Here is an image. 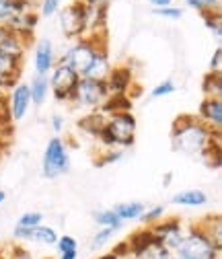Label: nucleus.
Segmentation results:
<instances>
[{
    "mask_svg": "<svg viewBox=\"0 0 222 259\" xmlns=\"http://www.w3.org/2000/svg\"><path fill=\"white\" fill-rule=\"evenodd\" d=\"M214 134L196 115H179L171 125V146L187 156H204Z\"/></svg>",
    "mask_w": 222,
    "mask_h": 259,
    "instance_id": "nucleus-1",
    "label": "nucleus"
},
{
    "mask_svg": "<svg viewBox=\"0 0 222 259\" xmlns=\"http://www.w3.org/2000/svg\"><path fill=\"white\" fill-rule=\"evenodd\" d=\"M136 132H138V121L132 111L123 113H113L107 115L105 125L99 134V142L103 148H130L136 142Z\"/></svg>",
    "mask_w": 222,
    "mask_h": 259,
    "instance_id": "nucleus-2",
    "label": "nucleus"
},
{
    "mask_svg": "<svg viewBox=\"0 0 222 259\" xmlns=\"http://www.w3.org/2000/svg\"><path fill=\"white\" fill-rule=\"evenodd\" d=\"M222 249H218L212 239L204 233V229L196 222L185 229L183 241L173 251L175 259H220Z\"/></svg>",
    "mask_w": 222,
    "mask_h": 259,
    "instance_id": "nucleus-3",
    "label": "nucleus"
},
{
    "mask_svg": "<svg viewBox=\"0 0 222 259\" xmlns=\"http://www.w3.org/2000/svg\"><path fill=\"white\" fill-rule=\"evenodd\" d=\"M101 44H107L105 35H82L78 39H74L62 56L56 60V64H64V66H70L72 70L78 72V76H82L88 68V64L97 52V48Z\"/></svg>",
    "mask_w": 222,
    "mask_h": 259,
    "instance_id": "nucleus-4",
    "label": "nucleus"
},
{
    "mask_svg": "<svg viewBox=\"0 0 222 259\" xmlns=\"http://www.w3.org/2000/svg\"><path fill=\"white\" fill-rule=\"evenodd\" d=\"M70 171V154H68V144L60 136H54L48 140V146L43 150L41 158V175L50 181L66 175Z\"/></svg>",
    "mask_w": 222,
    "mask_h": 259,
    "instance_id": "nucleus-5",
    "label": "nucleus"
},
{
    "mask_svg": "<svg viewBox=\"0 0 222 259\" xmlns=\"http://www.w3.org/2000/svg\"><path fill=\"white\" fill-rule=\"evenodd\" d=\"M48 80H50V95L58 103H68L72 105V99H74V93H76V87H78V72L72 70L70 66H64V64H56L52 68V72L48 74Z\"/></svg>",
    "mask_w": 222,
    "mask_h": 259,
    "instance_id": "nucleus-6",
    "label": "nucleus"
},
{
    "mask_svg": "<svg viewBox=\"0 0 222 259\" xmlns=\"http://www.w3.org/2000/svg\"><path fill=\"white\" fill-rule=\"evenodd\" d=\"M58 23L64 37L72 41L86 35V5L82 0H72L70 5L58 11Z\"/></svg>",
    "mask_w": 222,
    "mask_h": 259,
    "instance_id": "nucleus-7",
    "label": "nucleus"
},
{
    "mask_svg": "<svg viewBox=\"0 0 222 259\" xmlns=\"http://www.w3.org/2000/svg\"><path fill=\"white\" fill-rule=\"evenodd\" d=\"M107 97H109V91H107L105 80H93V78H82L80 76L76 93H74V99H72V107L95 111L105 103Z\"/></svg>",
    "mask_w": 222,
    "mask_h": 259,
    "instance_id": "nucleus-8",
    "label": "nucleus"
},
{
    "mask_svg": "<svg viewBox=\"0 0 222 259\" xmlns=\"http://www.w3.org/2000/svg\"><path fill=\"white\" fill-rule=\"evenodd\" d=\"M150 231H152V235L156 237L158 243L173 253L179 247V243L183 241L185 226H183V222L179 218H163L161 222L152 224Z\"/></svg>",
    "mask_w": 222,
    "mask_h": 259,
    "instance_id": "nucleus-9",
    "label": "nucleus"
},
{
    "mask_svg": "<svg viewBox=\"0 0 222 259\" xmlns=\"http://www.w3.org/2000/svg\"><path fill=\"white\" fill-rule=\"evenodd\" d=\"M31 107V95L29 87L25 82H15L7 91V109L11 115V121H21Z\"/></svg>",
    "mask_w": 222,
    "mask_h": 259,
    "instance_id": "nucleus-10",
    "label": "nucleus"
},
{
    "mask_svg": "<svg viewBox=\"0 0 222 259\" xmlns=\"http://www.w3.org/2000/svg\"><path fill=\"white\" fill-rule=\"evenodd\" d=\"M58 233L56 229L48 224H39V226H33V229H25V226H17L13 231V239L19 241V243H35V245H41V247H52L56 245L58 241Z\"/></svg>",
    "mask_w": 222,
    "mask_h": 259,
    "instance_id": "nucleus-11",
    "label": "nucleus"
},
{
    "mask_svg": "<svg viewBox=\"0 0 222 259\" xmlns=\"http://www.w3.org/2000/svg\"><path fill=\"white\" fill-rule=\"evenodd\" d=\"M196 117L210 127L212 132H220L222 130V99H212V97H204Z\"/></svg>",
    "mask_w": 222,
    "mask_h": 259,
    "instance_id": "nucleus-12",
    "label": "nucleus"
},
{
    "mask_svg": "<svg viewBox=\"0 0 222 259\" xmlns=\"http://www.w3.org/2000/svg\"><path fill=\"white\" fill-rule=\"evenodd\" d=\"M33 66H35V74L37 76H48L52 72V68L56 66V52H54V44L52 39L43 37L35 44L33 50Z\"/></svg>",
    "mask_w": 222,
    "mask_h": 259,
    "instance_id": "nucleus-13",
    "label": "nucleus"
},
{
    "mask_svg": "<svg viewBox=\"0 0 222 259\" xmlns=\"http://www.w3.org/2000/svg\"><path fill=\"white\" fill-rule=\"evenodd\" d=\"M109 95H130L134 84V70L130 66H113L105 78Z\"/></svg>",
    "mask_w": 222,
    "mask_h": 259,
    "instance_id": "nucleus-14",
    "label": "nucleus"
},
{
    "mask_svg": "<svg viewBox=\"0 0 222 259\" xmlns=\"http://www.w3.org/2000/svg\"><path fill=\"white\" fill-rule=\"evenodd\" d=\"M113 64H111V58H109V50H107V44H101L95 52L91 64L86 72L82 74V78H93V80H105L107 74L111 72Z\"/></svg>",
    "mask_w": 222,
    "mask_h": 259,
    "instance_id": "nucleus-15",
    "label": "nucleus"
},
{
    "mask_svg": "<svg viewBox=\"0 0 222 259\" xmlns=\"http://www.w3.org/2000/svg\"><path fill=\"white\" fill-rule=\"evenodd\" d=\"M37 21H39V15H35L33 11L21 13V15H15V17L9 21L7 29L13 31V33H17V35H21V37H25V39L33 41V31H35V27H37Z\"/></svg>",
    "mask_w": 222,
    "mask_h": 259,
    "instance_id": "nucleus-16",
    "label": "nucleus"
},
{
    "mask_svg": "<svg viewBox=\"0 0 222 259\" xmlns=\"http://www.w3.org/2000/svg\"><path fill=\"white\" fill-rule=\"evenodd\" d=\"M171 202L175 206H183V208H204L210 202V198L204 189H183V191L175 193Z\"/></svg>",
    "mask_w": 222,
    "mask_h": 259,
    "instance_id": "nucleus-17",
    "label": "nucleus"
},
{
    "mask_svg": "<svg viewBox=\"0 0 222 259\" xmlns=\"http://www.w3.org/2000/svg\"><path fill=\"white\" fill-rule=\"evenodd\" d=\"M105 119H107V115H103L99 109H95V111H91V113H84V115L76 121V125H78V130H80L82 134H86V136H91V138H99L101 130H103V125H105Z\"/></svg>",
    "mask_w": 222,
    "mask_h": 259,
    "instance_id": "nucleus-18",
    "label": "nucleus"
},
{
    "mask_svg": "<svg viewBox=\"0 0 222 259\" xmlns=\"http://www.w3.org/2000/svg\"><path fill=\"white\" fill-rule=\"evenodd\" d=\"M33 11V3L31 0H0V25H9V21L15 15Z\"/></svg>",
    "mask_w": 222,
    "mask_h": 259,
    "instance_id": "nucleus-19",
    "label": "nucleus"
},
{
    "mask_svg": "<svg viewBox=\"0 0 222 259\" xmlns=\"http://www.w3.org/2000/svg\"><path fill=\"white\" fill-rule=\"evenodd\" d=\"M29 44H31V39H25V37L13 33V31H9V35H7L3 41H0V52H5V54L13 56V58H17V60H23V58H25V52H27V48H29Z\"/></svg>",
    "mask_w": 222,
    "mask_h": 259,
    "instance_id": "nucleus-20",
    "label": "nucleus"
},
{
    "mask_svg": "<svg viewBox=\"0 0 222 259\" xmlns=\"http://www.w3.org/2000/svg\"><path fill=\"white\" fill-rule=\"evenodd\" d=\"M130 259H173V253L167 247H163L161 243L156 241V237H154L148 245H144L142 249L134 251L130 255Z\"/></svg>",
    "mask_w": 222,
    "mask_h": 259,
    "instance_id": "nucleus-21",
    "label": "nucleus"
},
{
    "mask_svg": "<svg viewBox=\"0 0 222 259\" xmlns=\"http://www.w3.org/2000/svg\"><path fill=\"white\" fill-rule=\"evenodd\" d=\"M103 115H113V113H123L132 111V97L130 95H109L105 103L99 107Z\"/></svg>",
    "mask_w": 222,
    "mask_h": 259,
    "instance_id": "nucleus-22",
    "label": "nucleus"
},
{
    "mask_svg": "<svg viewBox=\"0 0 222 259\" xmlns=\"http://www.w3.org/2000/svg\"><path fill=\"white\" fill-rule=\"evenodd\" d=\"M198 224L204 229V233L212 239V243L218 249H222V218H220V214H208Z\"/></svg>",
    "mask_w": 222,
    "mask_h": 259,
    "instance_id": "nucleus-23",
    "label": "nucleus"
},
{
    "mask_svg": "<svg viewBox=\"0 0 222 259\" xmlns=\"http://www.w3.org/2000/svg\"><path fill=\"white\" fill-rule=\"evenodd\" d=\"M23 70V60H17L5 52H0V78L15 82Z\"/></svg>",
    "mask_w": 222,
    "mask_h": 259,
    "instance_id": "nucleus-24",
    "label": "nucleus"
},
{
    "mask_svg": "<svg viewBox=\"0 0 222 259\" xmlns=\"http://www.w3.org/2000/svg\"><path fill=\"white\" fill-rule=\"evenodd\" d=\"M146 206L142 202H121L117 206H113V212L119 216V220L125 224V222H134V220H140V216L144 214Z\"/></svg>",
    "mask_w": 222,
    "mask_h": 259,
    "instance_id": "nucleus-25",
    "label": "nucleus"
},
{
    "mask_svg": "<svg viewBox=\"0 0 222 259\" xmlns=\"http://www.w3.org/2000/svg\"><path fill=\"white\" fill-rule=\"evenodd\" d=\"M29 87V95H31V105H43L50 97V80L48 76H35L31 80Z\"/></svg>",
    "mask_w": 222,
    "mask_h": 259,
    "instance_id": "nucleus-26",
    "label": "nucleus"
},
{
    "mask_svg": "<svg viewBox=\"0 0 222 259\" xmlns=\"http://www.w3.org/2000/svg\"><path fill=\"white\" fill-rule=\"evenodd\" d=\"M204 97L212 99H222V72H208L202 80Z\"/></svg>",
    "mask_w": 222,
    "mask_h": 259,
    "instance_id": "nucleus-27",
    "label": "nucleus"
},
{
    "mask_svg": "<svg viewBox=\"0 0 222 259\" xmlns=\"http://www.w3.org/2000/svg\"><path fill=\"white\" fill-rule=\"evenodd\" d=\"M93 220L97 222L99 226H105V229H115L119 231L123 222L119 220V216L113 212V208H105V210H95L93 212Z\"/></svg>",
    "mask_w": 222,
    "mask_h": 259,
    "instance_id": "nucleus-28",
    "label": "nucleus"
},
{
    "mask_svg": "<svg viewBox=\"0 0 222 259\" xmlns=\"http://www.w3.org/2000/svg\"><path fill=\"white\" fill-rule=\"evenodd\" d=\"M165 212H167V206L165 204H156V206H150L144 210V214L140 216V222L144 226H152L156 222H161L165 218Z\"/></svg>",
    "mask_w": 222,
    "mask_h": 259,
    "instance_id": "nucleus-29",
    "label": "nucleus"
},
{
    "mask_svg": "<svg viewBox=\"0 0 222 259\" xmlns=\"http://www.w3.org/2000/svg\"><path fill=\"white\" fill-rule=\"evenodd\" d=\"M189 9H194L200 15L206 13H220V0H185Z\"/></svg>",
    "mask_w": 222,
    "mask_h": 259,
    "instance_id": "nucleus-30",
    "label": "nucleus"
},
{
    "mask_svg": "<svg viewBox=\"0 0 222 259\" xmlns=\"http://www.w3.org/2000/svg\"><path fill=\"white\" fill-rule=\"evenodd\" d=\"M121 156H123V150L121 148H103L101 154L95 156V165H97V167L113 165V163H119Z\"/></svg>",
    "mask_w": 222,
    "mask_h": 259,
    "instance_id": "nucleus-31",
    "label": "nucleus"
},
{
    "mask_svg": "<svg viewBox=\"0 0 222 259\" xmlns=\"http://www.w3.org/2000/svg\"><path fill=\"white\" fill-rule=\"evenodd\" d=\"M202 19H204L206 29L220 41V37H222V17H220V13H206V15H202Z\"/></svg>",
    "mask_w": 222,
    "mask_h": 259,
    "instance_id": "nucleus-32",
    "label": "nucleus"
},
{
    "mask_svg": "<svg viewBox=\"0 0 222 259\" xmlns=\"http://www.w3.org/2000/svg\"><path fill=\"white\" fill-rule=\"evenodd\" d=\"M115 229H105V226H101V229L93 235V239H91V249H101V247H105V245H109L111 243V239L115 237Z\"/></svg>",
    "mask_w": 222,
    "mask_h": 259,
    "instance_id": "nucleus-33",
    "label": "nucleus"
},
{
    "mask_svg": "<svg viewBox=\"0 0 222 259\" xmlns=\"http://www.w3.org/2000/svg\"><path fill=\"white\" fill-rule=\"evenodd\" d=\"M54 247L58 249L60 255H64V253H78V241H76L72 235H62V237H58V241H56Z\"/></svg>",
    "mask_w": 222,
    "mask_h": 259,
    "instance_id": "nucleus-34",
    "label": "nucleus"
},
{
    "mask_svg": "<svg viewBox=\"0 0 222 259\" xmlns=\"http://www.w3.org/2000/svg\"><path fill=\"white\" fill-rule=\"evenodd\" d=\"M43 224V214L37 210H31V212H23L17 226H25V229H33V226Z\"/></svg>",
    "mask_w": 222,
    "mask_h": 259,
    "instance_id": "nucleus-35",
    "label": "nucleus"
},
{
    "mask_svg": "<svg viewBox=\"0 0 222 259\" xmlns=\"http://www.w3.org/2000/svg\"><path fill=\"white\" fill-rule=\"evenodd\" d=\"M175 91H177V84H175L171 78H167V80H163V82H158V84L150 91V97H152V99H163V97L173 95Z\"/></svg>",
    "mask_w": 222,
    "mask_h": 259,
    "instance_id": "nucleus-36",
    "label": "nucleus"
},
{
    "mask_svg": "<svg viewBox=\"0 0 222 259\" xmlns=\"http://www.w3.org/2000/svg\"><path fill=\"white\" fill-rule=\"evenodd\" d=\"M154 15L161 17V19H169V21H179L183 17V9H179L175 5H169V7H163V9H154Z\"/></svg>",
    "mask_w": 222,
    "mask_h": 259,
    "instance_id": "nucleus-37",
    "label": "nucleus"
},
{
    "mask_svg": "<svg viewBox=\"0 0 222 259\" xmlns=\"http://www.w3.org/2000/svg\"><path fill=\"white\" fill-rule=\"evenodd\" d=\"M62 9V0H41V9H39V15L41 17H54L58 15V11Z\"/></svg>",
    "mask_w": 222,
    "mask_h": 259,
    "instance_id": "nucleus-38",
    "label": "nucleus"
},
{
    "mask_svg": "<svg viewBox=\"0 0 222 259\" xmlns=\"http://www.w3.org/2000/svg\"><path fill=\"white\" fill-rule=\"evenodd\" d=\"M220 70H222V48H216L208 64V72H220Z\"/></svg>",
    "mask_w": 222,
    "mask_h": 259,
    "instance_id": "nucleus-39",
    "label": "nucleus"
},
{
    "mask_svg": "<svg viewBox=\"0 0 222 259\" xmlns=\"http://www.w3.org/2000/svg\"><path fill=\"white\" fill-rule=\"evenodd\" d=\"M9 259H35V257H33V253H29L25 247L15 245V247L11 249V257H9Z\"/></svg>",
    "mask_w": 222,
    "mask_h": 259,
    "instance_id": "nucleus-40",
    "label": "nucleus"
},
{
    "mask_svg": "<svg viewBox=\"0 0 222 259\" xmlns=\"http://www.w3.org/2000/svg\"><path fill=\"white\" fill-rule=\"evenodd\" d=\"M50 123H52V130L56 134H60L62 130H64V125H66V119H64V115H60V113H54L52 115V119H50Z\"/></svg>",
    "mask_w": 222,
    "mask_h": 259,
    "instance_id": "nucleus-41",
    "label": "nucleus"
},
{
    "mask_svg": "<svg viewBox=\"0 0 222 259\" xmlns=\"http://www.w3.org/2000/svg\"><path fill=\"white\" fill-rule=\"evenodd\" d=\"M97 259H130V257H128V255H121V253H117V251L113 249V251H109V253L99 255Z\"/></svg>",
    "mask_w": 222,
    "mask_h": 259,
    "instance_id": "nucleus-42",
    "label": "nucleus"
},
{
    "mask_svg": "<svg viewBox=\"0 0 222 259\" xmlns=\"http://www.w3.org/2000/svg\"><path fill=\"white\" fill-rule=\"evenodd\" d=\"M82 3L88 7H109L113 0H82Z\"/></svg>",
    "mask_w": 222,
    "mask_h": 259,
    "instance_id": "nucleus-43",
    "label": "nucleus"
},
{
    "mask_svg": "<svg viewBox=\"0 0 222 259\" xmlns=\"http://www.w3.org/2000/svg\"><path fill=\"white\" fill-rule=\"evenodd\" d=\"M148 3L152 5V9H163V7L173 5V0H148Z\"/></svg>",
    "mask_w": 222,
    "mask_h": 259,
    "instance_id": "nucleus-44",
    "label": "nucleus"
},
{
    "mask_svg": "<svg viewBox=\"0 0 222 259\" xmlns=\"http://www.w3.org/2000/svg\"><path fill=\"white\" fill-rule=\"evenodd\" d=\"M7 111V93H0V113Z\"/></svg>",
    "mask_w": 222,
    "mask_h": 259,
    "instance_id": "nucleus-45",
    "label": "nucleus"
},
{
    "mask_svg": "<svg viewBox=\"0 0 222 259\" xmlns=\"http://www.w3.org/2000/svg\"><path fill=\"white\" fill-rule=\"evenodd\" d=\"M171 181H173V173H165V177H163V185H165V187H169V185H171Z\"/></svg>",
    "mask_w": 222,
    "mask_h": 259,
    "instance_id": "nucleus-46",
    "label": "nucleus"
},
{
    "mask_svg": "<svg viewBox=\"0 0 222 259\" xmlns=\"http://www.w3.org/2000/svg\"><path fill=\"white\" fill-rule=\"evenodd\" d=\"M7 35H9V29H7L5 25H0V41H3Z\"/></svg>",
    "mask_w": 222,
    "mask_h": 259,
    "instance_id": "nucleus-47",
    "label": "nucleus"
},
{
    "mask_svg": "<svg viewBox=\"0 0 222 259\" xmlns=\"http://www.w3.org/2000/svg\"><path fill=\"white\" fill-rule=\"evenodd\" d=\"M78 253H64V255H60V259H76Z\"/></svg>",
    "mask_w": 222,
    "mask_h": 259,
    "instance_id": "nucleus-48",
    "label": "nucleus"
},
{
    "mask_svg": "<svg viewBox=\"0 0 222 259\" xmlns=\"http://www.w3.org/2000/svg\"><path fill=\"white\" fill-rule=\"evenodd\" d=\"M5 200H7V193H5L3 189H0V206H3V204H5Z\"/></svg>",
    "mask_w": 222,
    "mask_h": 259,
    "instance_id": "nucleus-49",
    "label": "nucleus"
}]
</instances>
